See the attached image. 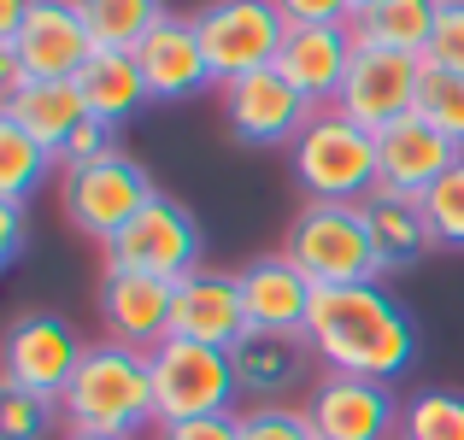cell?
Returning a JSON list of instances; mask_svg holds the SVG:
<instances>
[{
    "mask_svg": "<svg viewBox=\"0 0 464 440\" xmlns=\"http://www.w3.org/2000/svg\"><path fill=\"white\" fill-rule=\"evenodd\" d=\"M435 0H376V6L353 12V42L359 47H382V53H430L435 35Z\"/></svg>",
    "mask_w": 464,
    "mask_h": 440,
    "instance_id": "cell-24",
    "label": "cell"
},
{
    "mask_svg": "<svg viewBox=\"0 0 464 440\" xmlns=\"http://www.w3.org/2000/svg\"><path fill=\"white\" fill-rule=\"evenodd\" d=\"M47 170H59V158L47 153L35 136H24L18 124H6V118H0V200H6V206H24L47 182Z\"/></svg>",
    "mask_w": 464,
    "mask_h": 440,
    "instance_id": "cell-26",
    "label": "cell"
},
{
    "mask_svg": "<svg viewBox=\"0 0 464 440\" xmlns=\"http://www.w3.org/2000/svg\"><path fill=\"white\" fill-rule=\"evenodd\" d=\"M283 253L306 271L312 288H359L382 282V259H376L364 206H335V200H306L283 235Z\"/></svg>",
    "mask_w": 464,
    "mask_h": 440,
    "instance_id": "cell-4",
    "label": "cell"
},
{
    "mask_svg": "<svg viewBox=\"0 0 464 440\" xmlns=\"http://www.w3.org/2000/svg\"><path fill=\"white\" fill-rule=\"evenodd\" d=\"M400 406L406 399L388 382L364 376H317L306 394V417L317 440H400Z\"/></svg>",
    "mask_w": 464,
    "mask_h": 440,
    "instance_id": "cell-12",
    "label": "cell"
},
{
    "mask_svg": "<svg viewBox=\"0 0 464 440\" xmlns=\"http://www.w3.org/2000/svg\"><path fill=\"white\" fill-rule=\"evenodd\" d=\"M124 147H118V129L101 124V118H82L77 129H71V141L59 147V170H82V165H101V158H118Z\"/></svg>",
    "mask_w": 464,
    "mask_h": 440,
    "instance_id": "cell-32",
    "label": "cell"
},
{
    "mask_svg": "<svg viewBox=\"0 0 464 440\" xmlns=\"http://www.w3.org/2000/svg\"><path fill=\"white\" fill-rule=\"evenodd\" d=\"M218 112H224L229 136L247 147H295V136L312 118V100L276 65H265L236 82H218Z\"/></svg>",
    "mask_w": 464,
    "mask_h": 440,
    "instance_id": "cell-10",
    "label": "cell"
},
{
    "mask_svg": "<svg viewBox=\"0 0 464 440\" xmlns=\"http://www.w3.org/2000/svg\"><path fill=\"white\" fill-rule=\"evenodd\" d=\"M94 53V35L82 24L77 0H30V18L12 42H0L6 89L18 82H71Z\"/></svg>",
    "mask_w": 464,
    "mask_h": 440,
    "instance_id": "cell-7",
    "label": "cell"
},
{
    "mask_svg": "<svg viewBox=\"0 0 464 440\" xmlns=\"http://www.w3.org/2000/svg\"><path fill=\"white\" fill-rule=\"evenodd\" d=\"M82 352L89 347L77 340V329L59 311H24L6 329V347H0V382L30 387L42 399H59L71 387V376H77Z\"/></svg>",
    "mask_w": 464,
    "mask_h": 440,
    "instance_id": "cell-11",
    "label": "cell"
},
{
    "mask_svg": "<svg viewBox=\"0 0 464 440\" xmlns=\"http://www.w3.org/2000/svg\"><path fill=\"white\" fill-rule=\"evenodd\" d=\"M241 440H317L306 406H288V399H276V406H247L241 411Z\"/></svg>",
    "mask_w": 464,
    "mask_h": 440,
    "instance_id": "cell-31",
    "label": "cell"
},
{
    "mask_svg": "<svg viewBox=\"0 0 464 440\" xmlns=\"http://www.w3.org/2000/svg\"><path fill=\"white\" fill-rule=\"evenodd\" d=\"M459 158H464V147H453L435 124H423L418 112H406L388 129H376V188L423 200Z\"/></svg>",
    "mask_w": 464,
    "mask_h": 440,
    "instance_id": "cell-14",
    "label": "cell"
},
{
    "mask_svg": "<svg viewBox=\"0 0 464 440\" xmlns=\"http://www.w3.org/2000/svg\"><path fill=\"white\" fill-rule=\"evenodd\" d=\"M101 253H106V271H141V276H165V282H182V276H194L206 264L200 224L170 194H153L136 224H124Z\"/></svg>",
    "mask_w": 464,
    "mask_h": 440,
    "instance_id": "cell-8",
    "label": "cell"
},
{
    "mask_svg": "<svg viewBox=\"0 0 464 440\" xmlns=\"http://www.w3.org/2000/svg\"><path fill=\"white\" fill-rule=\"evenodd\" d=\"M306 347L329 376H364V382L394 387L418 359V329L382 282L317 288L306 317Z\"/></svg>",
    "mask_w": 464,
    "mask_h": 440,
    "instance_id": "cell-1",
    "label": "cell"
},
{
    "mask_svg": "<svg viewBox=\"0 0 464 440\" xmlns=\"http://www.w3.org/2000/svg\"><path fill=\"white\" fill-rule=\"evenodd\" d=\"M53 417H59V399H42L30 387L0 382V440H47Z\"/></svg>",
    "mask_w": 464,
    "mask_h": 440,
    "instance_id": "cell-29",
    "label": "cell"
},
{
    "mask_svg": "<svg viewBox=\"0 0 464 440\" xmlns=\"http://www.w3.org/2000/svg\"><path fill=\"white\" fill-rule=\"evenodd\" d=\"M170 335L200 340V347H236L247 335V300H241V271H212L200 264L194 276L177 282V317Z\"/></svg>",
    "mask_w": 464,
    "mask_h": 440,
    "instance_id": "cell-16",
    "label": "cell"
},
{
    "mask_svg": "<svg viewBox=\"0 0 464 440\" xmlns=\"http://www.w3.org/2000/svg\"><path fill=\"white\" fill-rule=\"evenodd\" d=\"M153 440H241V411H218V417H188V423H159Z\"/></svg>",
    "mask_w": 464,
    "mask_h": 440,
    "instance_id": "cell-34",
    "label": "cell"
},
{
    "mask_svg": "<svg viewBox=\"0 0 464 440\" xmlns=\"http://www.w3.org/2000/svg\"><path fill=\"white\" fill-rule=\"evenodd\" d=\"M435 6H447V0H435Z\"/></svg>",
    "mask_w": 464,
    "mask_h": 440,
    "instance_id": "cell-39",
    "label": "cell"
},
{
    "mask_svg": "<svg viewBox=\"0 0 464 440\" xmlns=\"http://www.w3.org/2000/svg\"><path fill=\"white\" fill-rule=\"evenodd\" d=\"M400 440H464V394L423 387L400 406Z\"/></svg>",
    "mask_w": 464,
    "mask_h": 440,
    "instance_id": "cell-27",
    "label": "cell"
},
{
    "mask_svg": "<svg viewBox=\"0 0 464 440\" xmlns=\"http://www.w3.org/2000/svg\"><path fill=\"white\" fill-rule=\"evenodd\" d=\"M418 82H423V59L359 47L353 65H347V82H341V94H335V106L353 118V124H364L376 136V129H388L394 118L418 112Z\"/></svg>",
    "mask_w": 464,
    "mask_h": 440,
    "instance_id": "cell-13",
    "label": "cell"
},
{
    "mask_svg": "<svg viewBox=\"0 0 464 440\" xmlns=\"http://www.w3.org/2000/svg\"><path fill=\"white\" fill-rule=\"evenodd\" d=\"M136 65L148 77V94L153 100H194V94L218 89L212 65H206V47H200V30L194 18L182 12H165V18L148 30V42L136 47Z\"/></svg>",
    "mask_w": 464,
    "mask_h": 440,
    "instance_id": "cell-17",
    "label": "cell"
},
{
    "mask_svg": "<svg viewBox=\"0 0 464 440\" xmlns=\"http://www.w3.org/2000/svg\"><path fill=\"white\" fill-rule=\"evenodd\" d=\"M312 282L288 253L241 264V300H247V329L259 335H306L312 317Z\"/></svg>",
    "mask_w": 464,
    "mask_h": 440,
    "instance_id": "cell-19",
    "label": "cell"
},
{
    "mask_svg": "<svg viewBox=\"0 0 464 440\" xmlns=\"http://www.w3.org/2000/svg\"><path fill=\"white\" fill-rule=\"evenodd\" d=\"M288 165L306 200H335V206H364L376 194V136L353 124L335 100L312 106L306 129L288 147Z\"/></svg>",
    "mask_w": 464,
    "mask_h": 440,
    "instance_id": "cell-3",
    "label": "cell"
},
{
    "mask_svg": "<svg viewBox=\"0 0 464 440\" xmlns=\"http://www.w3.org/2000/svg\"><path fill=\"white\" fill-rule=\"evenodd\" d=\"M0 118L18 124L24 136H35L47 153L59 158V147L71 141V129L89 118V100H82L77 77L71 82H18V89L0 94Z\"/></svg>",
    "mask_w": 464,
    "mask_h": 440,
    "instance_id": "cell-21",
    "label": "cell"
},
{
    "mask_svg": "<svg viewBox=\"0 0 464 440\" xmlns=\"http://www.w3.org/2000/svg\"><path fill=\"white\" fill-rule=\"evenodd\" d=\"M65 440H118V435H89V429H65Z\"/></svg>",
    "mask_w": 464,
    "mask_h": 440,
    "instance_id": "cell-37",
    "label": "cell"
},
{
    "mask_svg": "<svg viewBox=\"0 0 464 440\" xmlns=\"http://www.w3.org/2000/svg\"><path fill=\"white\" fill-rule=\"evenodd\" d=\"M347 6H353V12H364V6H376V0H347Z\"/></svg>",
    "mask_w": 464,
    "mask_h": 440,
    "instance_id": "cell-38",
    "label": "cell"
},
{
    "mask_svg": "<svg viewBox=\"0 0 464 440\" xmlns=\"http://www.w3.org/2000/svg\"><path fill=\"white\" fill-rule=\"evenodd\" d=\"M364 224H371L382 276L388 271H411V264L435 247V229H430V217H423V200H411V194L376 188L371 200H364Z\"/></svg>",
    "mask_w": 464,
    "mask_h": 440,
    "instance_id": "cell-22",
    "label": "cell"
},
{
    "mask_svg": "<svg viewBox=\"0 0 464 440\" xmlns=\"http://www.w3.org/2000/svg\"><path fill=\"white\" fill-rule=\"evenodd\" d=\"M153 194H159L153 177L141 170V158H130V153L82 165V170H59V212H65V224L77 229V235L101 241V247L124 224H136Z\"/></svg>",
    "mask_w": 464,
    "mask_h": 440,
    "instance_id": "cell-6",
    "label": "cell"
},
{
    "mask_svg": "<svg viewBox=\"0 0 464 440\" xmlns=\"http://www.w3.org/2000/svg\"><path fill=\"white\" fill-rule=\"evenodd\" d=\"M59 417L65 429H89V435H118V440H141L159 429L153 411V376H148V352L101 340L82 352L71 387L59 394Z\"/></svg>",
    "mask_w": 464,
    "mask_h": 440,
    "instance_id": "cell-2",
    "label": "cell"
},
{
    "mask_svg": "<svg viewBox=\"0 0 464 440\" xmlns=\"http://www.w3.org/2000/svg\"><path fill=\"white\" fill-rule=\"evenodd\" d=\"M24 253V206H6L0 200V259H18Z\"/></svg>",
    "mask_w": 464,
    "mask_h": 440,
    "instance_id": "cell-36",
    "label": "cell"
},
{
    "mask_svg": "<svg viewBox=\"0 0 464 440\" xmlns=\"http://www.w3.org/2000/svg\"><path fill=\"white\" fill-rule=\"evenodd\" d=\"M430 65H447V71H464V0H447L435 12V35H430Z\"/></svg>",
    "mask_w": 464,
    "mask_h": 440,
    "instance_id": "cell-33",
    "label": "cell"
},
{
    "mask_svg": "<svg viewBox=\"0 0 464 440\" xmlns=\"http://www.w3.org/2000/svg\"><path fill=\"white\" fill-rule=\"evenodd\" d=\"M423 217H430V229H435V247L464 253V158L423 194Z\"/></svg>",
    "mask_w": 464,
    "mask_h": 440,
    "instance_id": "cell-30",
    "label": "cell"
},
{
    "mask_svg": "<svg viewBox=\"0 0 464 440\" xmlns=\"http://www.w3.org/2000/svg\"><path fill=\"white\" fill-rule=\"evenodd\" d=\"M200 30L206 65L218 82H236L247 71L276 65V47L288 35V18L276 0H206L200 12H188Z\"/></svg>",
    "mask_w": 464,
    "mask_h": 440,
    "instance_id": "cell-9",
    "label": "cell"
},
{
    "mask_svg": "<svg viewBox=\"0 0 464 440\" xmlns=\"http://www.w3.org/2000/svg\"><path fill=\"white\" fill-rule=\"evenodd\" d=\"M170 317H177V282L141 271H106L101 276V323L106 340L118 347L153 352L159 340H170Z\"/></svg>",
    "mask_w": 464,
    "mask_h": 440,
    "instance_id": "cell-15",
    "label": "cell"
},
{
    "mask_svg": "<svg viewBox=\"0 0 464 440\" xmlns=\"http://www.w3.org/2000/svg\"><path fill=\"white\" fill-rule=\"evenodd\" d=\"M288 24H353L347 0H276Z\"/></svg>",
    "mask_w": 464,
    "mask_h": 440,
    "instance_id": "cell-35",
    "label": "cell"
},
{
    "mask_svg": "<svg viewBox=\"0 0 464 440\" xmlns=\"http://www.w3.org/2000/svg\"><path fill=\"white\" fill-rule=\"evenodd\" d=\"M148 376H153V411L159 423H188V417H218L236 411V364L224 347H200V340H159L148 352Z\"/></svg>",
    "mask_w": 464,
    "mask_h": 440,
    "instance_id": "cell-5",
    "label": "cell"
},
{
    "mask_svg": "<svg viewBox=\"0 0 464 440\" xmlns=\"http://www.w3.org/2000/svg\"><path fill=\"white\" fill-rule=\"evenodd\" d=\"M82 24H89L94 47H118V53H136L148 42V30L165 18V0H77Z\"/></svg>",
    "mask_w": 464,
    "mask_h": 440,
    "instance_id": "cell-25",
    "label": "cell"
},
{
    "mask_svg": "<svg viewBox=\"0 0 464 440\" xmlns=\"http://www.w3.org/2000/svg\"><path fill=\"white\" fill-rule=\"evenodd\" d=\"M359 53L353 24H288L283 47H276V71L306 94L312 106H329L347 82V65Z\"/></svg>",
    "mask_w": 464,
    "mask_h": 440,
    "instance_id": "cell-18",
    "label": "cell"
},
{
    "mask_svg": "<svg viewBox=\"0 0 464 440\" xmlns=\"http://www.w3.org/2000/svg\"><path fill=\"white\" fill-rule=\"evenodd\" d=\"M77 89H82V100H89V118H101V124H112V129L153 100L136 53H118V47H94L89 65L77 71Z\"/></svg>",
    "mask_w": 464,
    "mask_h": 440,
    "instance_id": "cell-23",
    "label": "cell"
},
{
    "mask_svg": "<svg viewBox=\"0 0 464 440\" xmlns=\"http://www.w3.org/2000/svg\"><path fill=\"white\" fill-rule=\"evenodd\" d=\"M312 359L317 352L306 347V335H247L229 347V364H236V382L241 394H253V406H276L288 387H300L312 376Z\"/></svg>",
    "mask_w": 464,
    "mask_h": 440,
    "instance_id": "cell-20",
    "label": "cell"
},
{
    "mask_svg": "<svg viewBox=\"0 0 464 440\" xmlns=\"http://www.w3.org/2000/svg\"><path fill=\"white\" fill-rule=\"evenodd\" d=\"M418 118L435 124L453 147H464V71H447V65H430V59H423Z\"/></svg>",
    "mask_w": 464,
    "mask_h": 440,
    "instance_id": "cell-28",
    "label": "cell"
}]
</instances>
